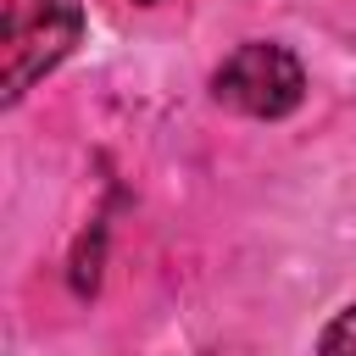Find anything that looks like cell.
<instances>
[{"instance_id": "7a4b0ae2", "label": "cell", "mask_w": 356, "mask_h": 356, "mask_svg": "<svg viewBox=\"0 0 356 356\" xmlns=\"http://www.w3.org/2000/svg\"><path fill=\"white\" fill-rule=\"evenodd\" d=\"M211 100L228 106V111H239V117L278 122V117H289L306 100V67L278 39H245L211 72Z\"/></svg>"}, {"instance_id": "3957f363", "label": "cell", "mask_w": 356, "mask_h": 356, "mask_svg": "<svg viewBox=\"0 0 356 356\" xmlns=\"http://www.w3.org/2000/svg\"><path fill=\"white\" fill-rule=\"evenodd\" d=\"M317 356H356V300L323 323V334H317Z\"/></svg>"}, {"instance_id": "6da1fadb", "label": "cell", "mask_w": 356, "mask_h": 356, "mask_svg": "<svg viewBox=\"0 0 356 356\" xmlns=\"http://www.w3.org/2000/svg\"><path fill=\"white\" fill-rule=\"evenodd\" d=\"M83 39V0H6L0 11V100L17 106Z\"/></svg>"}, {"instance_id": "277c9868", "label": "cell", "mask_w": 356, "mask_h": 356, "mask_svg": "<svg viewBox=\"0 0 356 356\" xmlns=\"http://www.w3.org/2000/svg\"><path fill=\"white\" fill-rule=\"evenodd\" d=\"M134 6H156V0H134Z\"/></svg>"}]
</instances>
